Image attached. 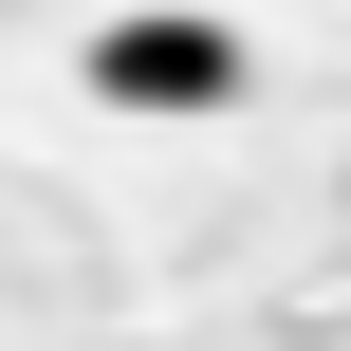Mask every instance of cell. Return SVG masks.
<instances>
[{"instance_id": "cell-1", "label": "cell", "mask_w": 351, "mask_h": 351, "mask_svg": "<svg viewBox=\"0 0 351 351\" xmlns=\"http://www.w3.org/2000/svg\"><path fill=\"white\" fill-rule=\"evenodd\" d=\"M93 93H111V111H222V93H241V37L185 19V0H148V19L93 37Z\"/></svg>"}]
</instances>
